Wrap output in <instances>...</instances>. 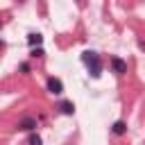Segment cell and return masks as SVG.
<instances>
[{"instance_id":"1","label":"cell","mask_w":145,"mask_h":145,"mask_svg":"<svg viewBox=\"0 0 145 145\" xmlns=\"http://www.w3.org/2000/svg\"><path fill=\"white\" fill-rule=\"evenodd\" d=\"M82 61L86 63V68H88V72L93 77H100V72H102V59H100L97 52H84L82 54Z\"/></svg>"},{"instance_id":"2","label":"cell","mask_w":145,"mask_h":145,"mask_svg":"<svg viewBox=\"0 0 145 145\" xmlns=\"http://www.w3.org/2000/svg\"><path fill=\"white\" fill-rule=\"evenodd\" d=\"M48 91H50L52 95H59V93H63V84H61V79H57V77H50V79H48Z\"/></svg>"},{"instance_id":"3","label":"cell","mask_w":145,"mask_h":145,"mask_svg":"<svg viewBox=\"0 0 145 145\" xmlns=\"http://www.w3.org/2000/svg\"><path fill=\"white\" fill-rule=\"evenodd\" d=\"M111 66H113L116 75H122V72H127V63H125L120 57H113V59H111Z\"/></svg>"},{"instance_id":"4","label":"cell","mask_w":145,"mask_h":145,"mask_svg":"<svg viewBox=\"0 0 145 145\" xmlns=\"http://www.w3.org/2000/svg\"><path fill=\"white\" fill-rule=\"evenodd\" d=\"M18 127H20V129H27V131H32V129H34V127H36V120H34V118H29V116H27V118H23V120H20V122H18Z\"/></svg>"},{"instance_id":"5","label":"cell","mask_w":145,"mask_h":145,"mask_svg":"<svg viewBox=\"0 0 145 145\" xmlns=\"http://www.w3.org/2000/svg\"><path fill=\"white\" fill-rule=\"evenodd\" d=\"M27 43H29V45H41V43H43V36H41V34H29V36H27Z\"/></svg>"},{"instance_id":"6","label":"cell","mask_w":145,"mask_h":145,"mask_svg":"<svg viewBox=\"0 0 145 145\" xmlns=\"http://www.w3.org/2000/svg\"><path fill=\"white\" fill-rule=\"evenodd\" d=\"M59 109H61V113H66V116H70V113L75 111L72 102H61V104H59Z\"/></svg>"},{"instance_id":"7","label":"cell","mask_w":145,"mask_h":145,"mask_svg":"<svg viewBox=\"0 0 145 145\" xmlns=\"http://www.w3.org/2000/svg\"><path fill=\"white\" fill-rule=\"evenodd\" d=\"M127 131V125L122 122V120H118L116 125H113V134H125Z\"/></svg>"},{"instance_id":"8","label":"cell","mask_w":145,"mask_h":145,"mask_svg":"<svg viewBox=\"0 0 145 145\" xmlns=\"http://www.w3.org/2000/svg\"><path fill=\"white\" fill-rule=\"evenodd\" d=\"M29 145H41V138H39L36 134H32V136H29Z\"/></svg>"},{"instance_id":"9","label":"cell","mask_w":145,"mask_h":145,"mask_svg":"<svg viewBox=\"0 0 145 145\" xmlns=\"http://www.w3.org/2000/svg\"><path fill=\"white\" fill-rule=\"evenodd\" d=\"M0 50H2V41H0Z\"/></svg>"}]
</instances>
